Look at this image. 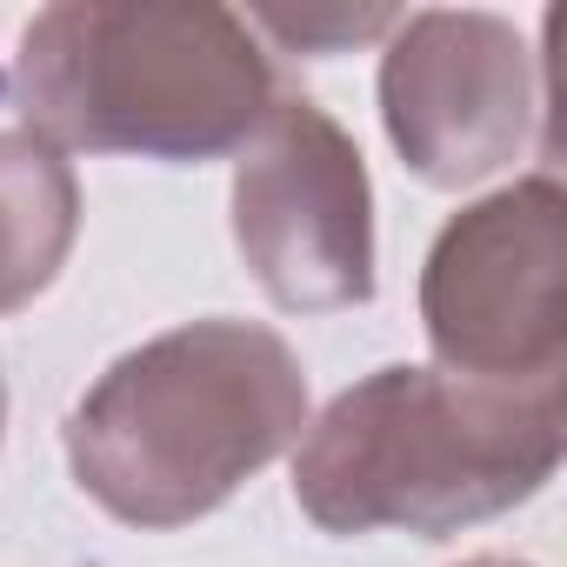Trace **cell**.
Listing matches in <instances>:
<instances>
[{
	"label": "cell",
	"mask_w": 567,
	"mask_h": 567,
	"mask_svg": "<svg viewBox=\"0 0 567 567\" xmlns=\"http://www.w3.org/2000/svg\"><path fill=\"white\" fill-rule=\"evenodd\" d=\"M308 434L301 354L260 321H187L121 354L68 414L74 481L127 527L214 514Z\"/></svg>",
	"instance_id": "obj_1"
},
{
	"label": "cell",
	"mask_w": 567,
	"mask_h": 567,
	"mask_svg": "<svg viewBox=\"0 0 567 567\" xmlns=\"http://www.w3.org/2000/svg\"><path fill=\"white\" fill-rule=\"evenodd\" d=\"M14 101L61 154L220 161L274 114V68L234 8L61 0L21 28Z\"/></svg>",
	"instance_id": "obj_3"
},
{
	"label": "cell",
	"mask_w": 567,
	"mask_h": 567,
	"mask_svg": "<svg viewBox=\"0 0 567 567\" xmlns=\"http://www.w3.org/2000/svg\"><path fill=\"white\" fill-rule=\"evenodd\" d=\"M567 454L560 381L494 388L447 368H381L308 421L295 501L321 534L447 540L534 501Z\"/></svg>",
	"instance_id": "obj_2"
},
{
	"label": "cell",
	"mask_w": 567,
	"mask_h": 567,
	"mask_svg": "<svg viewBox=\"0 0 567 567\" xmlns=\"http://www.w3.org/2000/svg\"><path fill=\"white\" fill-rule=\"evenodd\" d=\"M81 234V181L61 147L14 127L0 134V315L54 288Z\"/></svg>",
	"instance_id": "obj_7"
},
{
	"label": "cell",
	"mask_w": 567,
	"mask_h": 567,
	"mask_svg": "<svg viewBox=\"0 0 567 567\" xmlns=\"http://www.w3.org/2000/svg\"><path fill=\"white\" fill-rule=\"evenodd\" d=\"M540 114L534 54L514 21L481 8H421L381 54V121L408 174L474 187L501 174Z\"/></svg>",
	"instance_id": "obj_6"
},
{
	"label": "cell",
	"mask_w": 567,
	"mask_h": 567,
	"mask_svg": "<svg viewBox=\"0 0 567 567\" xmlns=\"http://www.w3.org/2000/svg\"><path fill=\"white\" fill-rule=\"evenodd\" d=\"M461 567H527V560H507V554H481V560H461Z\"/></svg>",
	"instance_id": "obj_8"
},
{
	"label": "cell",
	"mask_w": 567,
	"mask_h": 567,
	"mask_svg": "<svg viewBox=\"0 0 567 567\" xmlns=\"http://www.w3.org/2000/svg\"><path fill=\"white\" fill-rule=\"evenodd\" d=\"M421 328L447 374L554 388L567 361V194L527 174L461 207L421 267Z\"/></svg>",
	"instance_id": "obj_4"
},
{
	"label": "cell",
	"mask_w": 567,
	"mask_h": 567,
	"mask_svg": "<svg viewBox=\"0 0 567 567\" xmlns=\"http://www.w3.org/2000/svg\"><path fill=\"white\" fill-rule=\"evenodd\" d=\"M0 427H8V381H0Z\"/></svg>",
	"instance_id": "obj_9"
},
{
	"label": "cell",
	"mask_w": 567,
	"mask_h": 567,
	"mask_svg": "<svg viewBox=\"0 0 567 567\" xmlns=\"http://www.w3.org/2000/svg\"><path fill=\"white\" fill-rule=\"evenodd\" d=\"M234 240L274 308L374 301V187L354 134L315 101H274L234 161Z\"/></svg>",
	"instance_id": "obj_5"
}]
</instances>
